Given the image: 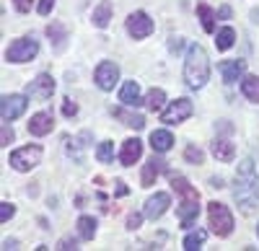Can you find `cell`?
Segmentation results:
<instances>
[{
  "instance_id": "obj_20",
  "label": "cell",
  "mask_w": 259,
  "mask_h": 251,
  "mask_svg": "<svg viewBox=\"0 0 259 251\" xmlns=\"http://www.w3.org/2000/svg\"><path fill=\"white\" fill-rule=\"evenodd\" d=\"M212 156L218 158V161H223V163H231V161L236 158L233 142H228V140H215V142H212Z\"/></svg>"
},
{
  "instance_id": "obj_22",
  "label": "cell",
  "mask_w": 259,
  "mask_h": 251,
  "mask_svg": "<svg viewBox=\"0 0 259 251\" xmlns=\"http://www.w3.org/2000/svg\"><path fill=\"white\" fill-rule=\"evenodd\" d=\"M233 41H236V31L231 26H226V29L218 31V36H215V47H218L221 52H226V49L233 47Z\"/></svg>"
},
{
  "instance_id": "obj_32",
  "label": "cell",
  "mask_w": 259,
  "mask_h": 251,
  "mask_svg": "<svg viewBox=\"0 0 259 251\" xmlns=\"http://www.w3.org/2000/svg\"><path fill=\"white\" fill-rule=\"evenodd\" d=\"M13 213H16V207L13 205H8V202H3V205H0V220H8V218H13Z\"/></svg>"
},
{
  "instance_id": "obj_10",
  "label": "cell",
  "mask_w": 259,
  "mask_h": 251,
  "mask_svg": "<svg viewBox=\"0 0 259 251\" xmlns=\"http://www.w3.org/2000/svg\"><path fill=\"white\" fill-rule=\"evenodd\" d=\"M127 31H130V36H135V39H145L150 31H153V21L148 18V13L138 11V13H133L127 18Z\"/></svg>"
},
{
  "instance_id": "obj_19",
  "label": "cell",
  "mask_w": 259,
  "mask_h": 251,
  "mask_svg": "<svg viewBox=\"0 0 259 251\" xmlns=\"http://www.w3.org/2000/svg\"><path fill=\"white\" fill-rule=\"evenodd\" d=\"M171 186H174V192L182 194V199H200V192L184 176H171Z\"/></svg>"
},
{
  "instance_id": "obj_24",
  "label": "cell",
  "mask_w": 259,
  "mask_h": 251,
  "mask_svg": "<svg viewBox=\"0 0 259 251\" xmlns=\"http://www.w3.org/2000/svg\"><path fill=\"white\" fill-rule=\"evenodd\" d=\"M163 101H166V93L161 88H153V91H148V96H145V107L150 112H161L163 109Z\"/></svg>"
},
{
  "instance_id": "obj_7",
  "label": "cell",
  "mask_w": 259,
  "mask_h": 251,
  "mask_svg": "<svg viewBox=\"0 0 259 251\" xmlns=\"http://www.w3.org/2000/svg\"><path fill=\"white\" fill-rule=\"evenodd\" d=\"M192 112H194L192 101H189V98H179V101H174V104H171V107L161 114V119H163L166 124H179V122H184L187 117H192Z\"/></svg>"
},
{
  "instance_id": "obj_27",
  "label": "cell",
  "mask_w": 259,
  "mask_h": 251,
  "mask_svg": "<svg viewBox=\"0 0 259 251\" xmlns=\"http://www.w3.org/2000/svg\"><path fill=\"white\" fill-rule=\"evenodd\" d=\"M197 16H200V21H202V29L210 34L212 29H215V16H212V11H210V6H197Z\"/></svg>"
},
{
  "instance_id": "obj_39",
  "label": "cell",
  "mask_w": 259,
  "mask_h": 251,
  "mask_svg": "<svg viewBox=\"0 0 259 251\" xmlns=\"http://www.w3.org/2000/svg\"><path fill=\"white\" fill-rule=\"evenodd\" d=\"M228 16H231V8L223 6V8H221V18H228Z\"/></svg>"
},
{
  "instance_id": "obj_41",
  "label": "cell",
  "mask_w": 259,
  "mask_h": 251,
  "mask_svg": "<svg viewBox=\"0 0 259 251\" xmlns=\"http://www.w3.org/2000/svg\"><path fill=\"white\" fill-rule=\"evenodd\" d=\"M251 16H254V24H259V11H254Z\"/></svg>"
},
{
  "instance_id": "obj_12",
  "label": "cell",
  "mask_w": 259,
  "mask_h": 251,
  "mask_svg": "<svg viewBox=\"0 0 259 251\" xmlns=\"http://www.w3.org/2000/svg\"><path fill=\"white\" fill-rule=\"evenodd\" d=\"M166 169V161H161V158H150L145 166H143V174H140V184L143 186H153L156 184V179L161 176V171Z\"/></svg>"
},
{
  "instance_id": "obj_4",
  "label": "cell",
  "mask_w": 259,
  "mask_h": 251,
  "mask_svg": "<svg viewBox=\"0 0 259 251\" xmlns=\"http://www.w3.org/2000/svg\"><path fill=\"white\" fill-rule=\"evenodd\" d=\"M41 161V148L39 145H26V148H18L11 153L8 163L13 166L16 171H31L34 166Z\"/></svg>"
},
{
  "instance_id": "obj_11",
  "label": "cell",
  "mask_w": 259,
  "mask_h": 251,
  "mask_svg": "<svg viewBox=\"0 0 259 251\" xmlns=\"http://www.w3.org/2000/svg\"><path fill=\"white\" fill-rule=\"evenodd\" d=\"M168 202H171V197H168L166 192H156L153 197H150V199L145 202V218L158 220V218L168 210Z\"/></svg>"
},
{
  "instance_id": "obj_8",
  "label": "cell",
  "mask_w": 259,
  "mask_h": 251,
  "mask_svg": "<svg viewBox=\"0 0 259 251\" xmlns=\"http://www.w3.org/2000/svg\"><path fill=\"white\" fill-rule=\"evenodd\" d=\"M117 80H119V68L114 65V62L104 60L101 65L96 68V86H99L101 91H112Z\"/></svg>"
},
{
  "instance_id": "obj_15",
  "label": "cell",
  "mask_w": 259,
  "mask_h": 251,
  "mask_svg": "<svg viewBox=\"0 0 259 251\" xmlns=\"http://www.w3.org/2000/svg\"><path fill=\"white\" fill-rule=\"evenodd\" d=\"M200 199H182V205H179V220H182V228H189L194 220H197V215H200V205H197Z\"/></svg>"
},
{
  "instance_id": "obj_34",
  "label": "cell",
  "mask_w": 259,
  "mask_h": 251,
  "mask_svg": "<svg viewBox=\"0 0 259 251\" xmlns=\"http://www.w3.org/2000/svg\"><path fill=\"white\" fill-rule=\"evenodd\" d=\"M140 223H143V218H140L138 213H133V215L127 218V228H130V231H138V228H140Z\"/></svg>"
},
{
  "instance_id": "obj_30",
  "label": "cell",
  "mask_w": 259,
  "mask_h": 251,
  "mask_svg": "<svg viewBox=\"0 0 259 251\" xmlns=\"http://www.w3.org/2000/svg\"><path fill=\"white\" fill-rule=\"evenodd\" d=\"M96 158L101 163H109L114 158V142H101L99 148H96Z\"/></svg>"
},
{
  "instance_id": "obj_3",
  "label": "cell",
  "mask_w": 259,
  "mask_h": 251,
  "mask_svg": "<svg viewBox=\"0 0 259 251\" xmlns=\"http://www.w3.org/2000/svg\"><path fill=\"white\" fill-rule=\"evenodd\" d=\"M207 215H210V225H212V233L218 236H228L233 231V215L226 205L221 202H210L207 205Z\"/></svg>"
},
{
  "instance_id": "obj_26",
  "label": "cell",
  "mask_w": 259,
  "mask_h": 251,
  "mask_svg": "<svg viewBox=\"0 0 259 251\" xmlns=\"http://www.w3.org/2000/svg\"><path fill=\"white\" fill-rule=\"evenodd\" d=\"M94 26H99V29H104L106 24H109V18H112V6L109 3H101L96 11H94Z\"/></svg>"
},
{
  "instance_id": "obj_6",
  "label": "cell",
  "mask_w": 259,
  "mask_h": 251,
  "mask_svg": "<svg viewBox=\"0 0 259 251\" xmlns=\"http://www.w3.org/2000/svg\"><path fill=\"white\" fill-rule=\"evenodd\" d=\"M52 93H55V80L47 73H41L39 78H34L29 86H26V96L34 98V101H47Z\"/></svg>"
},
{
  "instance_id": "obj_14",
  "label": "cell",
  "mask_w": 259,
  "mask_h": 251,
  "mask_svg": "<svg viewBox=\"0 0 259 251\" xmlns=\"http://www.w3.org/2000/svg\"><path fill=\"white\" fill-rule=\"evenodd\" d=\"M140 156H143V142H140L138 137H130V140H124V145H122V153H119L122 166H133Z\"/></svg>"
},
{
  "instance_id": "obj_23",
  "label": "cell",
  "mask_w": 259,
  "mask_h": 251,
  "mask_svg": "<svg viewBox=\"0 0 259 251\" xmlns=\"http://www.w3.org/2000/svg\"><path fill=\"white\" fill-rule=\"evenodd\" d=\"M114 117L117 119H124V124H127V127H133V130H143L145 127V117H140V114H130V112L114 109Z\"/></svg>"
},
{
  "instance_id": "obj_35",
  "label": "cell",
  "mask_w": 259,
  "mask_h": 251,
  "mask_svg": "<svg viewBox=\"0 0 259 251\" xmlns=\"http://www.w3.org/2000/svg\"><path fill=\"white\" fill-rule=\"evenodd\" d=\"M52 8H55V0H41V3H39V13L41 16H50Z\"/></svg>"
},
{
  "instance_id": "obj_40",
  "label": "cell",
  "mask_w": 259,
  "mask_h": 251,
  "mask_svg": "<svg viewBox=\"0 0 259 251\" xmlns=\"http://www.w3.org/2000/svg\"><path fill=\"white\" fill-rule=\"evenodd\" d=\"M117 194H119V197H122V194H127V186H124L122 181H119V186H117Z\"/></svg>"
},
{
  "instance_id": "obj_9",
  "label": "cell",
  "mask_w": 259,
  "mask_h": 251,
  "mask_svg": "<svg viewBox=\"0 0 259 251\" xmlns=\"http://www.w3.org/2000/svg\"><path fill=\"white\" fill-rule=\"evenodd\" d=\"M26 96H18V93H13V96H3V104H0V114H3V122H11V119H16V117H21L26 112Z\"/></svg>"
},
{
  "instance_id": "obj_16",
  "label": "cell",
  "mask_w": 259,
  "mask_h": 251,
  "mask_svg": "<svg viewBox=\"0 0 259 251\" xmlns=\"http://www.w3.org/2000/svg\"><path fill=\"white\" fill-rule=\"evenodd\" d=\"M246 73V62L244 60H231V62H221V75L226 83H236Z\"/></svg>"
},
{
  "instance_id": "obj_31",
  "label": "cell",
  "mask_w": 259,
  "mask_h": 251,
  "mask_svg": "<svg viewBox=\"0 0 259 251\" xmlns=\"http://www.w3.org/2000/svg\"><path fill=\"white\" fill-rule=\"evenodd\" d=\"M184 158H187L189 163H202V161H205V153H202L200 148H194V145H187Z\"/></svg>"
},
{
  "instance_id": "obj_2",
  "label": "cell",
  "mask_w": 259,
  "mask_h": 251,
  "mask_svg": "<svg viewBox=\"0 0 259 251\" xmlns=\"http://www.w3.org/2000/svg\"><path fill=\"white\" fill-rule=\"evenodd\" d=\"M210 78V62H207V52L200 44H192L187 49V60H184V80L189 88H202Z\"/></svg>"
},
{
  "instance_id": "obj_36",
  "label": "cell",
  "mask_w": 259,
  "mask_h": 251,
  "mask_svg": "<svg viewBox=\"0 0 259 251\" xmlns=\"http://www.w3.org/2000/svg\"><path fill=\"white\" fill-rule=\"evenodd\" d=\"M16 3V11L18 13H29L31 11V0H13Z\"/></svg>"
},
{
  "instance_id": "obj_28",
  "label": "cell",
  "mask_w": 259,
  "mask_h": 251,
  "mask_svg": "<svg viewBox=\"0 0 259 251\" xmlns=\"http://www.w3.org/2000/svg\"><path fill=\"white\" fill-rule=\"evenodd\" d=\"M205 238H207V233H205V231H192V233L184 238V248H187V251L200 248V246L205 243Z\"/></svg>"
},
{
  "instance_id": "obj_38",
  "label": "cell",
  "mask_w": 259,
  "mask_h": 251,
  "mask_svg": "<svg viewBox=\"0 0 259 251\" xmlns=\"http://www.w3.org/2000/svg\"><path fill=\"white\" fill-rule=\"evenodd\" d=\"M60 248H75V241H70V238H65V241L60 243Z\"/></svg>"
},
{
  "instance_id": "obj_13",
  "label": "cell",
  "mask_w": 259,
  "mask_h": 251,
  "mask_svg": "<svg viewBox=\"0 0 259 251\" xmlns=\"http://www.w3.org/2000/svg\"><path fill=\"white\" fill-rule=\"evenodd\" d=\"M52 127H55V122H52V114H47V112H39V114H34V117L29 119V132L36 135V137L50 135Z\"/></svg>"
},
{
  "instance_id": "obj_5",
  "label": "cell",
  "mask_w": 259,
  "mask_h": 251,
  "mask_svg": "<svg viewBox=\"0 0 259 251\" xmlns=\"http://www.w3.org/2000/svg\"><path fill=\"white\" fill-rule=\"evenodd\" d=\"M36 52H39L36 39H16L13 44L6 49V57L11 62H29L31 57H36Z\"/></svg>"
},
{
  "instance_id": "obj_17",
  "label": "cell",
  "mask_w": 259,
  "mask_h": 251,
  "mask_svg": "<svg viewBox=\"0 0 259 251\" xmlns=\"http://www.w3.org/2000/svg\"><path fill=\"white\" fill-rule=\"evenodd\" d=\"M119 101L124 104V107H140V104H143V98H140V86H138L135 80H127L124 86H122Z\"/></svg>"
},
{
  "instance_id": "obj_33",
  "label": "cell",
  "mask_w": 259,
  "mask_h": 251,
  "mask_svg": "<svg viewBox=\"0 0 259 251\" xmlns=\"http://www.w3.org/2000/svg\"><path fill=\"white\" fill-rule=\"evenodd\" d=\"M62 114L65 117H73V114H78V107L70 101V98H65V104H62Z\"/></svg>"
},
{
  "instance_id": "obj_1",
  "label": "cell",
  "mask_w": 259,
  "mask_h": 251,
  "mask_svg": "<svg viewBox=\"0 0 259 251\" xmlns=\"http://www.w3.org/2000/svg\"><path fill=\"white\" fill-rule=\"evenodd\" d=\"M236 205L244 215H254L259 210V176L254 171V163L244 161L236 171V186H233Z\"/></svg>"
},
{
  "instance_id": "obj_18",
  "label": "cell",
  "mask_w": 259,
  "mask_h": 251,
  "mask_svg": "<svg viewBox=\"0 0 259 251\" xmlns=\"http://www.w3.org/2000/svg\"><path fill=\"white\" fill-rule=\"evenodd\" d=\"M171 145H174V137H171V132H166V130H153V132H150V148H153L156 153L171 150Z\"/></svg>"
},
{
  "instance_id": "obj_37",
  "label": "cell",
  "mask_w": 259,
  "mask_h": 251,
  "mask_svg": "<svg viewBox=\"0 0 259 251\" xmlns=\"http://www.w3.org/2000/svg\"><path fill=\"white\" fill-rule=\"evenodd\" d=\"M11 140H13V130L8 127V122H6V124H3V145H8Z\"/></svg>"
},
{
  "instance_id": "obj_25",
  "label": "cell",
  "mask_w": 259,
  "mask_h": 251,
  "mask_svg": "<svg viewBox=\"0 0 259 251\" xmlns=\"http://www.w3.org/2000/svg\"><path fill=\"white\" fill-rule=\"evenodd\" d=\"M241 91H244V96H246L249 101H259V78H256V75L244 78V83H241Z\"/></svg>"
},
{
  "instance_id": "obj_21",
  "label": "cell",
  "mask_w": 259,
  "mask_h": 251,
  "mask_svg": "<svg viewBox=\"0 0 259 251\" xmlns=\"http://www.w3.org/2000/svg\"><path fill=\"white\" fill-rule=\"evenodd\" d=\"M78 233H80V238H83V241H91V238L96 236V220H94V218H89V215L78 218Z\"/></svg>"
},
{
  "instance_id": "obj_29",
  "label": "cell",
  "mask_w": 259,
  "mask_h": 251,
  "mask_svg": "<svg viewBox=\"0 0 259 251\" xmlns=\"http://www.w3.org/2000/svg\"><path fill=\"white\" fill-rule=\"evenodd\" d=\"M47 34H50V39L55 41V49H62V47H65V39H68V34H65V29H62L60 24H52V26L47 29Z\"/></svg>"
}]
</instances>
